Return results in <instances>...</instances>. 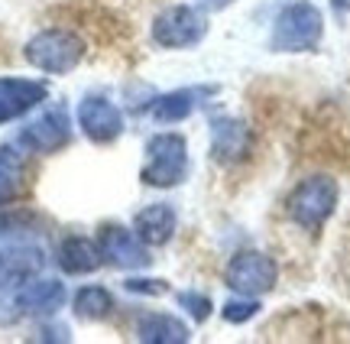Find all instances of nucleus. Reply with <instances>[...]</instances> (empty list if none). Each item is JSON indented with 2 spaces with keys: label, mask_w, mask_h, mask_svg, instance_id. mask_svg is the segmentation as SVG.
I'll return each instance as SVG.
<instances>
[{
  "label": "nucleus",
  "mask_w": 350,
  "mask_h": 344,
  "mask_svg": "<svg viewBox=\"0 0 350 344\" xmlns=\"http://www.w3.org/2000/svg\"><path fill=\"white\" fill-rule=\"evenodd\" d=\"M88 46L68 26H46L23 42V59L42 75H68L85 62Z\"/></svg>",
  "instance_id": "nucleus-1"
},
{
  "label": "nucleus",
  "mask_w": 350,
  "mask_h": 344,
  "mask_svg": "<svg viewBox=\"0 0 350 344\" xmlns=\"http://www.w3.org/2000/svg\"><path fill=\"white\" fill-rule=\"evenodd\" d=\"M188 178V143L182 133H152L143 146L139 182L150 189H175Z\"/></svg>",
  "instance_id": "nucleus-2"
},
{
  "label": "nucleus",
  "mask_w": 350,
  "mask_h": 344,
  "mask_svg": "<svg viewBox=\"0 0 350 344\" xmlns=\"http://www.w3.org/2000/svg\"><path fill=\"white\" fill-rule=\"evenodd\" d=\"M338 198H340V189L331 176H308L288 191L286 215L295 228L314 234V230H321L327 224V217L334 215Z\"/></svg>",
  "instance_id": "nucleus-3"
},
{
  "label": "nucleus",
  "mask_w": 350,
  "mask_h": 344,
  "mask_svg": "<svg viewBox=\"0 0 350 344\" xmlns=\"http://www.w3.org/2000/svg\"><path fill=\"white\" fill-rule=\"evenodd\" d=\"M325 36V16L312 0H295L279 10L269 33L273 52H312Z\"/></svg>",
  "instance_id": "nucleus-4"
},
{
  "label": "nucleus",
  "mask_w": 350,
  "mask_h": 344,
  "mask_svg": "<svg viewBox=\"0 0 350 344\" xmlns=\"http://www.w3.org/2000/svg\"><path fill=\"white\" fill-rule=\"evenodd\" d=\"M72 133H75V124L68 117V107L52 104V107H42L36 117L26 120L16 133V140L23 143V150L29 156H55L72 143Z\"/></svg>",
  "instance_id": "nucleus-5"
},
{
  "label": "nucleus",
  "mask_w": 350,
  "mask_h": 344,
  "mask_svg": "<svg viewBox=\"0 0 350 344\" xmlns=\"http://www.w3.org/2000/svg\"><path fill=\"white\" fill-rule=\"evenodd\" d=\"M150 36L159 49H191L208 36V20L198 7L172 3L152 16Z\"/></svg>",
  "instance_id": "nucleus-6"
},
{
  "label": "nucleus",
  "mask_w": 350,
  "mask_h": 344,
  "mask_svg": "<svg viewBox=\"0 0 350 344\" xmlns=\"http://www.w3.org/2000/svg\"><path fill=\"white\" fill-rule=\"evenodd\" d=\"M224 282L230 293L237 295H266L275 289L279 282V263L262 250H240L230 256L224 269Z\"/></svg>",
  "instance_id": "nucleus-7"
},
{
  "label": "nucleus",
  "mask_w": 350,
  "mask_h": 344,
  "mask_svg": "<svg viewBox=\"0 0 350 344\" xmlns=\"http://www.w3.org/2000/svg\"><path fill=\"white\" fill-rule=\"evenodd\" d=\"M75 127L94 146H111L124 137L126 117L107 94H85L75 107Z\"/></svg>",
  "instance_id": "nucleus-8"
},
{
  "label": "nucleus",
  "mask_w": 350,
  "mask_h": 344,
  "mask_svg": "<svg viewBox=\"0 0 350 344\" xmlns=\"http://www.w3.org/2000/svg\"><path fill=\"white\" fill-rule=\"evenodd\" d=\"M13 306L20 312V319H55L68 302V289L59 276H42L36 273L33 280L16 286L10 293Z\"/></svg>",
  "instance_id": "nucleus-9"
},
{
  "label": "nucleus",
  "mask_w": 350,
  "mask_h": 344,
  "mask_svg": "<svg viewBox=\"0 0 350 344\" xmlns=\"http://www.w3.org/2000/svg\"><path fill=\"white\" fill-rule=\"evenodd\" d=\"M98 250H100V260L113 269H146L150 267V247L137 237L133 228H124V224H100L98 228Z\"/></svg>",
  "instance_id": "nucleus-10"
},
{
  "label": "nucleus",
  "mask_w": 350,
  "mask_h": 344,
  "mask_svg": "<svg viewBox=\"0 0 350 344\" xmlns=\"http://www.w3.org/2000/svg\"><path fill=\"white\" fill-rule=\"evenodd\" d=\"M42 269H46V250L39 241L0 243V295L13 293Z\"/></svg>",
  "instance_id": "nucleus-11"
},
{
  "label": "nucleus",
  "mask_w": 350,
  "mask_h": 344,
  "mask_svg": "<svg viewBox=\"0 0 350 344\" xmlns=\"http://www.w3.org/2000/svg\"><path fill=\"white\" fill-rule=\"evenodd\" d=\"M49 98V81L42 78H20V75H0V127L23 120L42 107Z\"/></svg>",
  "instance_id": "nucleus-12"
},
{
  "label": "nucleus",
  "mask_w": 350,
  "mask_h": 344,
  "mask_svg": "<svg viewBox=\"0 0 350 344\" xmlns=\"http://www.w3.org/2000/svg\"><path fill=\"white\" fill-rule=\"evenodd\" d=\"M208 127H211V159L214 163L234 166V163H243V159L250 156L253 133H250V124H247V120L230 117V114H214Z\"/></svg>",
  "instance_id": "nucleus-13"
},
{
  "label": "nucleus",
  "mask_w": 350,
  "mask_h": 344,
  "mask_svg": "<svg viewBox=\"0 0 350 344\" xmlns=\"http://www.w3.org/2000/svg\"><path fill=\"white\" fill-rule=\"evenodd\" d=\"M214 85H201V88H175V91H165L159 98H152L146 101V114L156 120V124H182L188 117L195 114V107H198L208 94H214Z\"/></svg>",
  "instance_id": "nucleus-14"
},
{
  "label": "nucleus",
  "mask_w": 350,
  "mask_h": 344,
  "mask_svg": "<svg viewBox=\"0 0 350 344\" xmlns=\"http://www.w3.org/2000/svg\"><path fill=\"white\" fill-rule=\"evenodd\" d=\"M55 267L62 269L65 276H91L94 269L104 267L98 250V241L88 234H65L59 247H55Z\"/></svg>",
  "instance_id": "nucleus-15"
},
{
  "label": "nucleus",
  "mask_w": 350,
  "mask_h": 344,
  "mask_svg": "<svg viewBox=\"0 0 350 344\" xmlns=\"http://www.w3.org/2000/svg\"><path fill=\"white\" fill-rule=\"evenodd\" d=\"M26 178H29V153L16 137L3 140L0 143V208L16 204V198L26 191Z\"/></svg>",
  "instance_id": "nucleus-16"
},
{
  "label": "nucleus",
  "mask_w": 350,
  "mask_h": 344,
  "mask_svg": "<svg viewBox=\"0 0 350 344\" xmlns=\"http://www.w3.org/2000/svg\"><path fill=\"white\" fill-rule=\"evenodd\" d=\"M133 230L146 247H165L178 230V215L169 202H152L133 215Z\"/></svg>",
  "instance_id": "nucleus-17"
},
{
  "label": "nucleus",
  "mask_w": 350,
  "mask_h": 344,
  "mask_svg": "<svg viewBox=\"0 0 350 344\" xmlns=\"http://www.w3.org/2000/svg\"><path fill=\"white\" fill-rule=\"evenodd\" d=\"M133 338L143 344H185L191 338L188 325L169 312H146L133 325Z\"/></svg>",
  "instance_id": "nucleus-18"
},
{
  "label": "nucleus",
  "mask_w": 350,
  "mask_h": 344,
  "mask_svg": "<svg viewBox=\"0 0 350 344\" xmlns=\"http://www.w3.org/2000/svg\"><path fill=\"white\" fill-rule=\"evenodd\" d=\"M113 308H117L113 293L107 286H98V282H88V286L75 289V295H72V315L78 321H88V325L107 321L113 315Z\"/></svg>",
  "instance_id": "nucleus-19"
},
{
  "label": "nucleus",
  "mask_w": 350,
  "mask_h": 344,
  "mask_svg": "<svg viewBox=\"0 0 350 344\" xmlns=\"http://www.w3.org/2000/svg\"><path fill=\"white\" fill-rule=\"evenodd\" d=\"M39 234H42V217L33 208H16V204L0 208V243L36 241Z\"/></svg>",
  "instance_id": "nucleus-20"
},
{
  "label": "nucleus",
  "mask_w": 350,
  "mask_h": 344,
  "mask_svg": "<svg viewBox=\"0 0 350 344\" xmlns=\"http://www.w3.org/2000/svg\"><path fill=\"white\" fill-rule=\"evenodd\" d=\"M260 308L262 306H260V299H256V295H237V299L224 302L221 315H224V321H230V325H243V321H250Z\"/></svg>",
  "instance_id": "nucleus-21"
},
{
  "label": "nucleus",
  "mask_w": 350,
  "mask_h": 344,
  "mask_svg": "<svg viewBox=\"0 0 350 344\" xmlns=\"http://www.w3.org/2000/svg\"><path fill=\"white\" fill-rule=\"evenodd\" d=\"M175 302H178V308H185L188 312V319L191 321H198V325H204V321L211 319V299L204 293H191V289H185V293H178L175 295Z\"/></svg>",
  "instance_id": "nucleus-22"
},
{
  "label": "nucleus",
  "mask_w": 350,
  "mask_h": 344,
  "mask_svg": "<svg viewBox=\"0 0 350 344\" xmlns=\"http://www.w3.org/2000/svg\"><path fill=\"white\" fill-rule=\"evenodd\" d=\"M124 289L133 295H165L169 293V282L156 280V276H130L124 282Z\"/></svg>",
  "instance_id": "nucleus-23"
},
{
  "label": "nucleus",
  "mask_w": 350,
  "mask_h": 344,
  "mask_svg": "<svg viewBox=\"0 0 350 344\" xmlns=\"http://www.w3.org/2000/svg\"><path fill=\"white\" fill-rule=\"evenodd\" d=\"M33 341H72V332H68V325H62V321H49L42 319V325H39V332L33 334Z\"/></svg>",
  "instance_id": "nucleus-24"
},
{
  "label": "nucleus",
  "mask_w": 350,
  "mask_h": 344,
  "mask_svg": "<svg viewBox=\"0 0 350 344\" xmlns=\"http://www.w3.org/2000/svg\"><path fill=\"white\" fill-rule=\"evenodd\" d=\"M237 0H195V7L201 13H217V10H227V7H234Z\"/></svg>",
  "instance_id": "nucleus-25"
},
{
  "label": "nucleus",
  "mask_w": 350,
  "mask_h": 344,
  "mask_svg": "<svg viewBox=\"0 0 350 344\" xmlns=\"http://www.w3.org/2000/svg\"><path fill=\"white\" fill-rule=\"evenodd\" d=\"M331 7L338 13H350V0H331Z\"/></svg>",
  "instance_id": "nucleus-26"
}]
</instances>
